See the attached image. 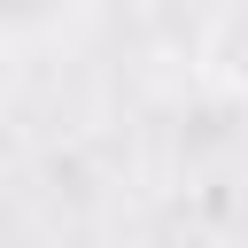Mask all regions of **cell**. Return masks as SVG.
<instances>
[{
  "label": "cell",
  "mask_w": 248,
  "mask_h": 248,
  "mask_svg": "<svg viewBox=\"0 0 248 248\" xmlns=\"http://www.w3.org/2000/svg\"><path fill=\"white\" fill-rule=\"evenodd\" d=\"M209 70H217L232 93H248V0H232V8L217 16V31H209Z\"/></svg>",
  "instance_id": "cell-2"
},
{
  "label": "cell",
  "mask_w": 248,
  "mask_h": 248,
  "mask_svg": "<svg viewBox=\"0 0 248 248\" xmlns=\"http://www.w3.org/2000/svg\"><path fill=\"white\" fill-rule=\"evenodd\" d=\"M78 16H85V0H0V46H8V54H39V46H54Z\"/></svg>",
  "instance_id": "cell-1"
}]
</instances>
